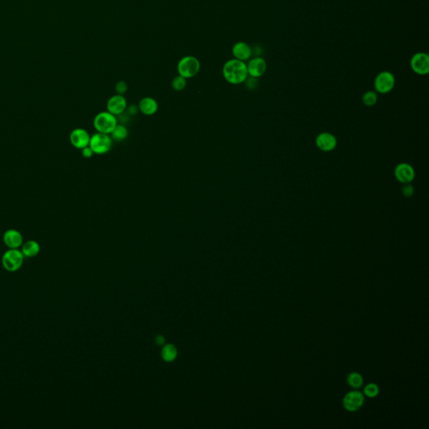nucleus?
I'll list each match as a JSON object with an SVG mask.
<instances>
[{"mask_svg":"<svg viewBox=\"0 0 429 429\" xmlns=\"http://www.w3.org/2000/svg\"><path fill=\"white\" fill-rule=\"evenodd\" d=\"M138 107L140 112L146 116H152L158 111L159 104L153 97H146L140 100Z\"/></svg>","mask_w":429,"mask_h":429,"instance_id":"16","label":"nucleus"},{"mask_svg":"<svg viewBox=\"0 0 429 429\" xmlns=\"http://www.w3.org/2000/svg\"><path fill=\"white\" fill-rule=\"evenodd\" d=\"M394 176L403 185L411 184L415 179V169L408 163H401L394 169Z\"/></svg>","mask_w":429,"mask_h":429,"instance_id":"8","label":"nucleus"},{"mask_svg":"<svg viewBox=\"0 0 429 429\" xmlns=\"http://www.w3.org/2000/svg\"><path fill=\"white\" fill-rule=\"evenodd\" d=\"M176 349L171 345L165 346L164 350H163V356H164V360L170 361L173 360L176 357Z\"/></svg>","mask_w":429,"mask_h":429,"instance_id":"22","label":"nucleus"},{"mask_svg":"<svg viewBox=\"0 0 429 429\" xmlns=\"http://www.w3.org/2000/svg\"><path fill=\"white\" fill-rule=\"evenodd\" d=\"M127 107L128 102L124 95L116 94L110 97L107 102V111L114 116L118 117L125 112Z\"/></svg>","mask_w":429,"mask_h":429,"instance_id":"11","label":"nucleus"},{"mask_svg":"<svg viewBox=\"0 0 429 429\" xmlns=\"http://www.w3.org/2000/svg\"><path fill=\"white\" fill-rule=\"evenodd\" d=\"M128 128H126L124 124H118L116 128H114V130L111 133V139L118 141V142L124 141V140L128 138Z\"/></svg>","mask_w":429,"mask_h":429,"instance_id":"18","label":"nucleus"},{"mask_svg":"<svg viewBox=\"0 0 429 429\" xmlns=\"http://www.w3.org/2000/svg\"><path fill=\"white\" fill-rule=\"evenodd\" d=\"M186 80L187 79H185V77H183V76H180V75L176 76L173 79L172 83H171L174 90L176 91V92H181V91L184 90L185 87H186V84H187Z\"/></svg>","mask_w":429,"mask_h":429,"instance_id":"20","label":"nucleus"},{"mask_svg":"<svg viewBox=\"0 0 429 429\" xmlns=\"http://www.w3.org/2000/svg\"><path fill=\"white\" fill-rule=\"evenodd\" d=\"M223 77L228 83L239 85L244 83L248 77L247 63L239 60H229L222 67Z\"/></svg>","mask_w":429,"mask_h":429,"instance_id":"1","label":"nucleus"},{"mask_svg":"<svg viewBox=\"0 0 429 429\" xmlns=\"http://www.w3.org/2000/svg\"><path fill=\"white\" fill-rule=\"evenodd\" d=\"M316 145L323 152H331L336 148L337 138L332 133L323 132L316 137Z\"/></svg>","mask_w":429,"mask_h":429,"instance_id":"12","label":"nucleus"},{"mask_svg":"<svg viewBox=\"0 0 429 429\" xmlns=\"http://www.w3.org/2000/svg\"><path fill=\"white\" fill-rule=\"evenodd\" d=\"M364 403V396L360 391L349 392L343 400L345 408L349 412H356L360 409Z\"/></svg>","mask_w":429,"mask_h":429,"instance_id":"13","label":"nucleus"},{"mask_svg":"<svg viewBox=\"0 0 429 429\" xmlns=\"http://www.w3.org/2000/svg\"><path fill=\"white\" fill-rule=\"evenodd\" d=\"M247 67L248 76L254 77V78H259L265 74L268 65L263 57L256 56L251 58L248 61Z\"/></svg>","mask_w":429,"mask_h":429,"instance_id":"10","label":"nucleus"},{"mask_svg":"<svg viewBox=\"0 0 429 429\" xmlns=\"http://www.w3.org/2000/svg\"><path fill=\"white\" fill-rule=\"evenodd\" d=\"M378 96L375 91H367L362 96L363 104L366 107H373L377 102Z\"/></svg>","mask_w":429,"mask_h":429,"instance_id":"19","label":"nucleus"},{"mask_svg":"<svg viewBox=\"0 0 429 429\" xmlns=\"http://www.w3.org/2000/svg\"><path fill=\"white\" fill-rule=\"evenodd\" d=\"M21 251L24 258H34L40 253L41 251V246L38 242L34 240H30L28 242H24L21 246Z\"/></svg>","mask_w":429,"mask_h":429,"instance_id":"17","label":"nucleus"},{"mask_svg":"<svg viewBox=\"0 0 429 429\" xmlns=\"http://www.w3.org/2000/svg\"><path fill=\"white\" fill-rule=\"evenodd\" d=\"M258 79L259 78H254V77L248 76L247 80L245 81L246 85H247V88L250 89V90H252L254 88H256V85H258Z\"/></svg>","mask_w":429,"mask_h":429,"instance_id":"26","label":"nucleus"},{"mask_svg":"<svg viewBox=\"0 0 429 429\" xmlns=\"http://www.w3.org/2000/svg\"><path fill=\"white\" fill-rule=\"evenodd\" d=\"M233 55L234 58L242 62H247L251 59L252 49L247 43L238 41L233 46Z\"/></svg>","mask_w":429,"mask_h":429,"instance_id":"15","label":"nucleus"},{"mask_svg":"<svg viewBox=\"0 0 429 429\" xmlns=\"http://www.w3.org/2000/svg\"><path fill=\"white\" fill-rule=\"evenodd\" d=\"M115 91H116L117 94L124 95L128 91V84L124 81H118L115 85Z\"/></svg>","mask_w":429,"mask_h":429,"instance_id":"24","label":"nucleus"},{"mask_svg":"<svg viewBox=\"0 0 429 429\" xmlns=\"http://www.w3.org/2000/svg\"><path fill=\"white\" fill-rule=\"evenodd\" d=\"M81 150L82 156H83L84 158H85V159H90V158H92V157L93 156V154H94L93 150H92V149H91L89 146L84 148V149H82V150Z\"/></svg>","mask_w":429,"mask_h":429,"instance_id":"27","label":"nucleus"},{"mask_svg":"<svg viewBox=\"0 0 429 429\" xmlns=\"http://www.w3.org/2000/svg\"><path fill=\"white\" fill-rule=\"evenodd\" d=\"M177 70L180 76L185 79L192 78L199 73L201 70V62L196 57L193 55H186L180 60L177 66Z\"/></svg>","mask_w":429,"mask_h":429,"instance_id":"3","label":"nucleus"},{"mask_svg":"<svg viewBox=\"0 0 429 429\" xmlns=\"http://www.w3.org/2000/svg\"><path fill=\"white\" fill-rule=\"evenodd\" d=\"M118 125V118L109 111H101L96 115L93 120V126L98 133L111 134Z\"/></svg>","mask_w":429,"mask_h":429,"instance_id":"2","label":"nucleus"},{"mask_svg":"<svg viewBox=\"0 0 429 429\" xmlns=\"http://www.w3.org/2000/svg\"><path fill=\"white\" fill-rule=\"evenodd\" d=\"M3 241L10 249H19L24 243L21 233L15 229L6 231L3 236Z\"/></svg>","mask_w":429,"mask_h":429,"instance_id":"14","label":"nucleus"},{"mask_svg":"<svg viewBox=\"0 0 429 429\" xmlns=\"http://www.w3.org/2000/svg\"><path fill=\"white\" fill-rule=\"evenodd\" d=\"M396 85V78L391 71H384L380 72L374 80V88L376 92L381 94H387L393 90Z\"/></svg>","mask_w":429,"mask_h":429,"instance_id":"6","label":"nucleus"},{"mask_svg":"<svg viewBox=\"0 0 429 429\" xmlns=\"http://www.w3.org/2000/svg\"><path fill=\"white\" fill-rule=\"evenodd\" d=\"M112 146V139L109 134L97 133L91 136L89 147L92 149L94 154L102 155L107 154L111 150Z\"/></svg>","mask_w":429,"mask_h":429,"instance_id":"5","label":"nucleus"},{"mask_svg":"<svg viewBox=\"0 0 429 429\" xmlns=\"http://www.w3.org/2000/svg\"><path fill=\"white\" fill-rule=\"evenodd\" d=\"M402 193L407 198H410L414 194V188L411 184H405L402 188Z\"/></svg>","mask_w":429,"mask_h":429,"instance_id":"25","label":"nucleus"},{"mask_svg":"<svg viewBox=\"0 0 429 429\" xmlns=\"http://www.w3.org/2000/svg\"><path fill=\"white\" fill-rule=\"evenodd\" d=\"M411 68L419 76H426L429 72V56L427 53L417 52L412 56Z\"/></svg>","mask_w":429,"mask_h":429,"instance_id":"7","label":"nucleus"},{"mask_svg":"<svg viewBox=\"0 0 429 429\" xmlns=\"http://www.w3.org/2000/svg\"><path fill=\"white\" fill-rule=\"evenodd\" d=\"M127 109H128V113L131 116H134L136 114L138 113V106H136V105H131L129 107H127Z\"/></svg>","mask_w":429,"mask_h":429,"instance_id":"28","label":"nucleus"},{"mask_svg":"<svg viewBox=\"0 0 429 429\" xmlns=\"http://www.w3.org/2000/svg\"><path fill=\"white\" fill-rule=\"evenodd\" d=\"M91 136L84 128H75L70 134V142L77 150H82L89 146Z\"/></svg>","mask_w":429,"mask_h":429,"instance_id":"9","label":"nucleus"},{"mask_svg":"<svg viewBox=\"0 0 429 429\" xmlns=\"http://www.w3.org/2000/svg\"><path fill=\"white\" fill-rule=\"evenodd\" d=\"M24 256L21 250L9 249L3 255L2 264L5 270L14 273L19 270L24 263Z\"/></svg>","mask_w":429,"mask_h":429,"instance_id":"4","label":"nucleus"},{"mask_svg":"<svg viewBox=\"0 0 429 429\" xmlns=\"http://www.w3.org/2000/svg\"><path fill=\"white\" fill-rule=\"evenodd\" d=\"M348 383L351 387L359 388L363 384V378L359 373H351L348 377Z\"/></svg>","mask_w":429,"mask_h":429,"instance_id":"21","label":"nucleus"},{"mask_svg":"<svg viewBox=\"0 0 429 429\" xmlns=\"http://www.w3.org/2000/svg\"><path fill=\"white\" fill-rule=\"evenodd\" d=\"M364 392H365V396H369V397H375L379 393V387L377 385L370 383L365 387Z\"/></svg>","mask_w":429,"mask_h":429,"instance_id":"23","label":"nucleus"},{"mask_svg":"<svg viewBox=\"0 0 429 429\" xmlns=\"http://www.w3.org/2000/svg\"><path fill=\"white\" fill-rule=\"evenodd\" d=\"M157 343H159V344H162L163 342H164V339H163V337L159 336L157 338Z\"/></svg>","mask_w":429,"mask_h":429,"instance_id":"29","label":"nucleus"}]
</instances>
